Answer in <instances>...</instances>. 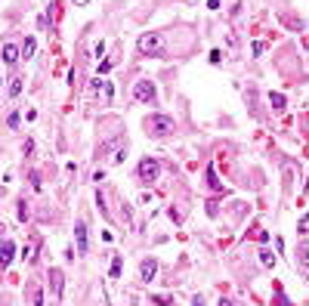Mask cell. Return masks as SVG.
<instances>
[{
  "label": "cell",
  "mask_w": 309,
  "mask_h": 306,
  "mask_svg": "<svg viewBox=\"0 0 309 306\" xmlns=\"http://www.w3.org/2000/svg\"><path fill=\"white\" fill-rule=\"evenodd\" d=\"M220 306H235V300H229V297H223V300H220Z\"/></svg>",
  "instance_id": "obj_25"
},
{
  "label": "cell",
  "mask_w": 309,
  "mask_h": 306,
  "mask_svg": "<svg viewBox=\"0 0 309 306\" xmlns=\"http://www.w3.org/2000/svg\"><path fill=\"white\" fill-rule=\"evenodd\" d=\"M124 158H127V149H118V155H114V164H121Z\"/></svg>",
  "instance_id": "obj_22"
},
{
  "label": "cell",
  "mask_w": 309,
  "mask_h": 306,
  "mask_svg": "<svg viewBox=\"0 0 309 306\" xmlns=\"http://www.w3.org/2000/svg\"><path fill=\"white\" fill-rule=\"evenodd\" d=\"M192 306H204V303H201V300H195V303H192Z\"/></svg>",
  "instance_id": "obj_27"
},
{
  "label": "cell",
  "mask_w": 309,
  "mask_h": 306,
  "mask_svg": "<svg viewBox=\"0 0 309 306\" xmlns=\"http://www.w3.org/2000/svg\"><path fill=\"white\" fill-rule=\"evenodd\" d=\"M152 303H155V306H170V300H167V297H161V294L152 297Z\"/></svg>",
  "instance_id": "obj_21"
},
{
  "label": "cell",
  "mask_w": 309,
  "mask_h": 306,
  "mask_svg": "<svg viewBox=\"0 0 309 306\" xmlns=\"http://www.w3.org/2000/svg\"><path fill=\"white\" fill-rule=\"evenodd\" d=\"M93 93H102V99H105V102H112V93H114V90H112V84H108V81L96 78V81H93Z\"/></svg>",
  "instance_id": "obj_9"
},
{
  "label": "cell",
  "mask_w": 309,
  "mask_h": 306,
  "mask_svg": "<svg viewBox=\"0 0 309 306\" xmlns=\"http://www.w3.org/2000/svg\"><path fill=\"white\" fill-rule=\"evenodd\" d=\"M13 257H16V244L3 238V241H0V269H6V266H10Z\"/></svg>",
  "instance_id": "obj_6"
},
{
  "label": "cell",
  "mask_w": 309,
  "mask_h": 306,
  "mask_svg": "<svg viewBox=\"0 0 309 306\" xmlns=\"http://www.w3.org/2000/svg\"><path fill=\"white\" fill-rule=\"evenodd\" d=\"M207 183H211V189H216V192L223 189V183L216 180V170H213V167H207Z\"/></svg>",
  "instance_id": "obj_12"
},
{
  "label": "cell",
  "mask_w": 309,
  "mask_h": 306,
  "mask_svg": "<svg viewBox=\"0 0 309 306\" xmlns=\"http://www.w3.org/2000/svg\"><path fill=\"white\" fill-rule=\"evenodd\" d=\"M300 263H303V266H309V244H303V248H300Z\"/></svg>",
  "instance_id": "obj_18"
},
{
  "label": "cell",
  "mask_w": 309,
  "mask_h": 306,
  "mask_svg": "<svg viewBox=\"0 0 309 306\" xmlns=\"http://www.w3.org/2000/svg\"><path fill=\"white\" fill-rule=\"evenodd\" d=\"M34 306H44V294L40 291H34Z\"/></svg>",
  "instance_id": "obj_24"
},
{
  "label": "cell",
  "mask_w": 309,
  "mask_h": 306,
  "mask_svg": "<svg viewBox=\"0 0 309 306\" xmlns=\"http://www.w3.org/2000/svg\"><path fill=\"white\" fill-rule=\"evenodd\" d=\"M136 50H139V56H152V59H164V56H167L164 37H161L158 31H146V34H139Z\"/></svg>",
  "instance_id": "obj_1"
},
{
  "label": "cell",
  "mask_w": 309,
  "mask_h": 306,
  "mask_svg": "<svg viewBox=\"0 0 309 306\" xmlns=\"http://www.w3.org/2000/svg\"><path fill=\"white\" fill-rule=\"evenodd\" d=\"M0 84H3V78H0Z\"/></svg>",
  "instance_id": "obj_28"
},
{
  "label": "cell",
  "mask_w": 309,
  "mask_h": 306,
  "mask_svg": "<svg viewBox=\"0 0 309 306\" xmlns=\"http://www.w3.org/2000/svg\"><path fill=\"white\" fill-rule=\"evenodd\" d=\"M6 124H10V127H13V130H16V127H19V112H13L10 118H6Z\"/></svg>",
  "instance_id": "obj_20"
},
{
  "label": "cell",
  "mask_w": 309,
  "mask_h": 306,
  "mask_svg": "<svg viewBox=\"0 0 309 306\" xmlns=\"http://www.w3.org/2000/svg\"><path fill=\"white\" fill-rule=\"evenodd\" d=\"M19 59H22V53H19V47H16V44H3V62L6 65H16V62H19Z\"/></svg>",
  "instance_id": "obj_8"
},
{
  "label": "cell",
  "mask_w": 309,
  "mask_h": 306,
  "mask_svg": "<svg viewBox=\"0 0 309 306\" xmlns=\"http://www.w3.org/2000/svg\"><path fill=\"white\" fill-rule=\"evenodd\" d=\"M10 96H13V99L22 96V78H13V84H10Z\"/></svg>",
  "instance_id": "obj_14"
},
{
  "label": "cell",
  "mask_w": 309,
  "mask_h": 306,
  "mask_svg": "<svg viewBox=\"0 0 309 306\" xmlns=\"http://www.w3.org/2000/svg\"><path fill=\"white\" fill-rule=\"evenodd\" d=\"M155 272H158V260H152V257H148V260H143V263H139V278H143L146 285L155 278Z\"/></svg>",
  "instance_id": "obj_7"
},
{
  "label": "cell",
  "mask_w": 309,
  "mask_h": 306,
  "mask_svg": "<svg viewBox=\"0 0 309 306\" xmlns=\"http://www.w3.org/2000/svg\"><path fill=\"white\" fill-rule=\"evenodd\" d=\"M74 241H78V254H87L90 251V241H87V223L78 220V226H74Z\"/></svg>",
  "instance_id": "obj_5"
},
{
  "label": "cell",
  "mask_w": 309,
  "mask_h": 306,
  "mask_svg": "<svg viewBox=\"0 0 309 306\" xmlns=\"http://www.w3.org/2000/svg\"><path fill=\"white\" fill-rule=\"evenodd\" d=\"M220 59H223V53H220V50H213V53H211V62H213V65H220Z\"/></svg>",
  "instance_id": "obj_23"
},
{
  "label": "cell",
  "mask_w": 309,
  "mask_h": 306,
  "mask_svg": "<svg viewBox=\"0 0 309 306\" xmlns=\"http://www.w3.org/2000/svg\"><path fill=\"white\" fill-rule=\"evenodd\" d=\"M269 102H272V108H285V96H281V93H269Z\"/></svg>",
  "instance_id": "obj_13"
},
{
  "label": "cell",
  "mask_w": 309,
  "mask_h": 306,
  "mask_svg": "<svg viewBox=\"0 0 309 306\" xmlns=\"http://www.w3.org/2000/svg\"><path fill=\"white\" fill-rule=\"evenodd\" d=\"M158 176H161V164H158L155 158H143V161H139V180H143L146 186H152Z\"/></svg>",
  "instance_id": "obj_4"
},
{
  "label": "cell",
  "mask_w": 309,
  "mask_h": 306,
  "mask_svg": "<svg viewBox=\"0 0 309 306\" xmlns=\"http://www.w3.org/2000/svg\"><path fill=\"white\" fill-rule=\"evenodd\" d=\"M121 269H124V260L114 257V260H112V278H121Z\"/></svg>",
  "instance_id": "obj_15"
},
{
  "label": "cell",
  "mask_w": 309,
  "mask_h": 306,
  "mask_svg": "<svg viewBox=\"0 0 309 306\" xmlns=\"http://www.w3.org/2000/svg\"><path fill=\"white\" fill-rule=\"evenodd\" d=\"M260 260H263V266H272V263H275L272 251H260Z\"/></svg>",
  "instance_id": "obj_17"
},
{
  "label": "cell",
  "mask_w": 309,
  "mask_h": 306,
  "mask_svg": "<svg viewBox=\"0 0 309 306\" xmlns=\"http://www.w3.org/2000/svg\"><path fill=\"white\" fill-rule=\"evenodd\" d=\"M49 285H53V294H62V272L59 269H49Z\"/></svg>",
  "instance_id": "obj_10"
},
{
  "label": "cell",
  "mask_w": 309,
  "mask_h": 306,
  "mask_svg": "<svg viewBox=\"0 0 309 306\" xmlns=\"http://www.w3.org/2000/svg\"><path fill=\"white\" fill-rule=\"evenodd\" d=\"M19 53H22V59H31V56H34V40H25V44H22V50H19Z\"/></svg>",
  "instance_id": "obj_11"
},
{
  "label": "cell",
  "mask_w": 309,
  "mask_h": 306,
  "mask_svg": "<svg viewBox=\"0 0 309 306\" xmlns=\"http://www.w3.org/2000/svg\"><path fill=\"white\" fill-rule=\"evenodd\" d=\"M96 207H99V214H102V217H108V207H105V198H102V192L96 195Z\"/></svg>",
  "instance_id": "obj_16"
},
{
  "label": "cell",
  "mask_w": 309,
  "mask_h": 306,
  "mask_svg": "<svg viewBox=\"0 0 309 306\" xmlns=\"http://www.w3.org/2000/svg\"><path fill=\"white\" fill-rule=\"evenodd\" d=\"M143 127H146V133L152 136V139H164V136H170L177 130V124H173L170 115H148Z\"/></svg>",
  "instance_id": "obj_2"
},
{
  "label": "cell",
  "mask_w": 309,
  "mask_h": 306,
  "mask_svg": "<svg viewBox=\"0 0 309 306\" xmlns=\"http://www.w3.org/2000/svg\"><path fill=\"white\" fill-rule=\"evenodd\" d=\"M74 3H78V6H87V3H90V0H74Z\"/></svg>",
  "instance_id": "obj_26"
},
{
  "label": "cell",
  "mask_w": 309,
  "mask_h": 306,
  "mask_svg": "<svg viewBox=\"0 0 309 306\" xmlns=\"http://www.w3.org/2000/svg\"><path fill=\"white\" fill-rule=\"evenodd\" d=\"M133 99L143 102V105H155V99H158L155 84L152 81H136V87H133Z\"/></svg>",
  "instance_id": "obj_3"
},
{
  "label": "cell",
  "mask_w": 309,
  "mask_h": 306,
  "mask_svg": "<svg viewBox=\"0 0 309 306\" xmlns=\"http://www.w3.org/2000/svg\"><path fill=\"white\" fill-rule=\"evenodd\" d=\"M114 62H118V59H114V56H108V59H105V62H102V65H99V71H108V68H114Z\"/></svg>",
  "instance_id": "obj_19"
}]
</instances>
